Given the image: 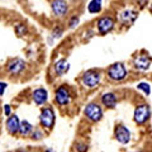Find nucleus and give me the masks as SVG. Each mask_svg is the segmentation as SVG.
Instances as JSON below:
<instances>
[{"instance_id": "25", "label": "nucleus", "mask_w": 152, "mask_h": 152, "mask_svg": "<svg viewBox=\"0 0 152 152\" xmlns=\"http://www.w3.org/2000/svg\"><path fill=\"white\" fill-rule=\"evenodd\" d=\"M8 88V84L4 83V81H0V96H3L4 93H5V90Z\"/></svg>"}, {"instance_id": "10", "label": "nucleus", "mask_w": 152, "mask_h": 152, "mask_svg": "<svg viewBox=\"0 0 152 152\" xmlns=\"http://www.w3.org/2000/svg\"><path fill=\"white\" fill-rule=\"evenodd\" d=\"M133 67L138 71H148L151 69V57L147 53H140L133 60Z\"/></svg>"}, {"instance_id": "18", "label": "nucleus", "mask_w": 152, "mask_h": 152, "mask_svg": "<svg viewBox=\"0 0 152 152\" xmlns=\"http://www.w3.org/2000/svg\"><path fill=\"white\" fill-rule=\"evenodd\" d=\"M102 8H103L102 0H91L88 5V12L90 14H99L102 12Z\"/></svg>"}, {"instance_id": "24", "label": "nucleus", "mask_w": 152, "mask_h": 152, "mask_svg": "<svg viewBox=\"0 0 152 152\" xmlns=\"http://www.w3.org/2000/svg\"><path fill=\"white\" fill-rule=\"evenodd\" d=\"M75 148L77 152H88L89 146L86 143H83V142H77V143L75 145Z\"/></svg>"}, {"instance_id": "1", "label": "nucleus", "mask_w": 152, "mask_h": 152, "mask_svg": "<svg viewBox=\"0 0 152 152\" xmlns=\"http://www.w3.org/2000/svg\"><path fill=\"white\" fill-rule=\"evenodd\" d=\"M107 76L110 81L114 83H121L127 79L128 76V69L123 62H115L110 65L107 70Z\"/></svg>"}, {"instance_id": "26", "label": "nucleus", "mask_w": 152, "mask_h": 152, "mask_svg": "<svg viewBox=\"0 0 152 152\" xmlns=\"http://www.w3.org/2000/svg\"><path fill=\"white\" fill-rule=\"evenodd\" d=\"M4 114H5V117H9L12 114V107L9 105V104H5V105H4Z\"/></svg>"}, {"instance_id": "13", "label": "nucleus", "mask_w": 152, "mask_h": 152, "mask_svg": "<svg viewBox=\"0 0 152 152\" xmlns=\"http://www.w3.org/2000/svg\"><path fill=\"white\" fill-rule=\"evenodd\" d=\"M32 99H33V103L37 104V105H43L48 100V93L43 88H38L36 90H33Z\"/></svg>"}, {"instance_id": "9", "label": "nucleus", "mask_w": 152, "mask_h": 152, "mask_svg": "<svg viewBox=\"0 0 152 152\" xmlns=\"http://www.w3.org/2000/svg\"><path fill=\"white\" fill-rule=\"evenodd\" d=\"M51 9L56 18H64L69 13V4L66 0H53L51 3Z\"/></svg>"}, {"instance_id": "17", "label": "nucleus", "mask_w": 152, "mask_h": 152, "mask_svg": "<svg viewBox=\"0 0 152 152\" xmlns=\"http://www.w3.org/2000/svg\"><path fill=\"white\" fill-rule=\"evenodd\" d=\"M33 124L28 121H20V124H19V132L18 134H20L22 137H28L31 136V133L33 131Z\"/></svg>"}, {"instance_id": "14", "label": "nucleus", "mask_w": 152, "mask_h": 152, "mask_svg": "<svg viewBox=\"0 0 152 152\" xmlns=\"http://www.w3.org/2000/svg\"><path fill=\"white\" fill-rule=\"evenodd\" d=\"M137 13L132 9H126L119 14V22L122 23L123 26H132L133 23L136 22L137 19Z\"/></svg>"}, {"instance_id": "22", "label": "nucleus", "mask_w": 152, "mask_h": 152, "mask_svg": "<svg viewBox=\"0 0 152 152\" xmlns=\"http://www.w3.org/2000/svg\"><path fill=\"white\" fill-rule=\"evenodd\" d=\"M62 34H64V27L61 26V24H58V26H56L55 28H53V31H52V38H60V37H62Z\"/></svg>"}, {"instance_id": "19", "label": "nucleus", "mask_w": 152, "mask_h": 152, "mask_svg": "<svg viewBox=\"0 0 152 152\" xmlns=\"http://www.w3.org/2000/svg\"><path fill=\"white\" fill-rule=\"evenodd\" d=\"M14 29H15V33L19 37H24L28 33V27H27V24H24V23H18V24H15Z\"/></svg>"}, {"instance_id": "6", "label": "nucleus", "mask_w": 152, "mask_h": 152, "mask_svg": "<svg viewBox=\"0 0 152 152\" xmlns=\"http://www.w3.org/2000/svg\"><path fill=\"white\" fill-rule=\"evenodd\" d=\"M150 117H151V108L148 104L142 103L136 105L134 113H133V121H134V123H137L138 126H142L150 119Z\"/></svg>"}, {"instance_id": "3", "label": "nucleus", "mask_w": 152, "mask_h": 152, "mask_svg": "<svg viewBox=\"0 0 152 152\" xmlns=\"http://www.w3.org/2000/svg\"><path fill=\"white\" fill-rule=\"evenodd\" d=\"M56 123V113L52 107H45L39 114V124L43 129L51 131Z\"/></svg>"}, {"instance_id": "12", "label": "nucleus", "mask_w": 152, "mask_h": 152, "mask_svg": "<svg viewBox=\"0 0 152 152\" xmlns=\"http://www.w3.org/2000/svg\"><path fill=\"white\" fill-rule=\"evenodd\" d=\"M19 124H20V119L17 114H10L7 119V131L10 133L12 136L18 134L19 132Z\"/></svg>"}, {"instance_id": "27", "label": "nucleus", "mask_w": 152, "mask_h": 152, "mask_svg": "<svg viewBox=\"0 0 152 152\" xmlns=\"http://www.w3.org/2000/svg\"><path fill=\"white\" fill-rule=\"evenodd\" d=\"M15 152H29L28 150H24V148H19V150H17Z\"/></svg>"}, {"instance_id": "16", "label": "nucleus", "mask_w": 152, "mask_h": 152, "mask_svg": "<svg viewBox=\"0 0 152 152\" xmlns=\"http://www.w3.org/2000/svg\"><path fill=\"white\" fill-rule=\"evenodd\" d=\"M53 70H55V74L57 76H64L65 74H67L69 70H70L69 61L66 58H60L58 61H56V62H55Z\"/></svg>"}, {"instance_id": "29", "label": "nucleus", "mask_w": 152, "mask_h": 152, "mask_svg": "<svg viewBox=\"0 0 152 152\" xmlns=\"http://www.w3.org/2000/svg\"><path fill=\"white\" fill-rule=\"evenodd\" d=\"M137 152H145V151H137Z\"/></svg>"}, {"instance_id": "15", "label": "nucleus", "mask_w": 152, "mask_h": 152, "mask_svg": "<svg viewBox=\"0 0 152 152\" xmlns=\"http://www.w3.org/2000/svg\"><path fill=\"white\" fill-rule=\"evenodd\" d=\"M100 102L103 104V107H105L108 109H113L117 107V103H118V96L114 93H104L102 96H100Z\"/></svg>"}, {"instance_id": "28", "label": "nucleus", "mask_w": 152, "mask_h": 152, "mask_svg": "<svg viewBox=\"0 0 152 152\" xmlns=\"http://www.w3.org/2000/svg\"><path fill=\"white\" fill-rule=\"evenodd\" d=\"M46 152H53V151H52L51 148H47V150H46Z\"/></svg>"}, {"instance_id": "2", "label": "nucleus", "mask_w": 152, "mask_h": 152, "mask_svg": "<svg viewBox=\"0 0 152 152\" xmlns=\"http://www.w3.org/2000/svg\"><path fill=\"white\" fill-rule=\"evenodd\" d=\"M100 81H102V74H100V71H96V70H88L81 76L83 86L90 90L99 86Z\"/></svg>"}, {"instance_id": "23", "label": "nucleus", "mask_w": 152, "mask_h": 152, "mask_svg": "<svg viewBox=\"0 0 152 152\" xmlns=\"http://www.w3.org/2000/svg\"><path fill=\"white\" fill-rule=\"evenodd\" d=\"M79 23H80V18H79L77 15L71 17L70 22H69V28H71V29H74V28H76V27L79 26Z\"/></svg>"}, {"instance_id": "20", "label": "nucleus", "mask_w": 152, "mask_h": 152, "mask_svg": "<svg viewBox=\"0 0 152 152\" xmlns=\"http://www.w3.org/2000/svg\"><path fill=\"white\" fill-rule=\"evenodd\" d=\"M137 89L143 91V94L147 95V96L151 94V85L148 83H138L137 84Z\"/></svg>"}, {"instance_id": "8", "label": "nucleus", "mask_w": 152, "mask_h": 152, "mask_svg": "<svg viewBox=\"0 0 152 152\" xmlns=\"http://www.w3.org/2000/svg\"><path fill=\"white\" fill-rule=\"evenodd\" d=\"M26 67H27V64H26V61L22 58H13L7 64V71L13 76L23 74V71L26 70Z\"/></svg>"}, {"instance_id": "11", "label": "nucleus", "mask_w": 152, "mask_h": 152, "mask_svg": "<svg viewBox=\"0 0 152 152\" xmlns=\"http://www.w3.org/2000/svg\"><path fill=\"white\" fill-rule=\"evenodd\" d=\"M114 137L115 140L122 145H127L131 142V131L128 129L126 126L123 124H118L115 126V129H114Z\"/></svg>"}, {"instance_id": "7", "label": "nucleus", "mask_w": 152, "mask_h": 152, "mask_svg": "<svg viewBox=\"0 0 152 152\" xmlns=\"http://www.w3.org/2000/svg\"><path fill=\"white\" fill-rule=\"evenodd\" d=\"M114 27H115V20H114V18L109 15L100 17L96 22V29L99 32V34H102V36H105L108 33H110L114 29Z\"/></svg>"}, {"instance_id": "21", "label": "nucleus", "mask_w": 152, "mask_h": 152, "mask_svg": "<svg viewBox=\"0 0 152 152\" xmlns=\"http://www.w3.org/2000/svg\"><path fill=\"white\" fill-rule=\"evenodd\" d=\"M31 137H32V140H36V141H39V140H42L45 137V134H43V131L42 129H39V128H33V131H32V133H31Z\"/></svg>"}, {"instance_id": "4", "label": "nucleus", "mask_w": 152, "mask_h": 152, "mask_svg": "<svg viewBox=\"0 0 152 152\" xmlns=\"http://www.w3.org/2000/svg\"><path fill=\"white\" fill-rule=\"evenodd\" d=\"M84 115L86 117L88 121L93 123H98L103 118V108L98 103H94V102L88 103L84 108Z\"/></svg>"}, {"instance_id": "5", "label": "nucleus", "mask_w": 152, "mask_h": 152, "mask_svg": "<svg viewBox=\"0 0 152 152\" xmlns=\"http://www.w3.org/2000/svg\"><path fill=\"white\" fill-rule=\"evenodd\" d=\"M72 100V93L67 85H61L56 89L55 91V102L58 107H66L69 105Z\"/></svg>"}]
</instances>
